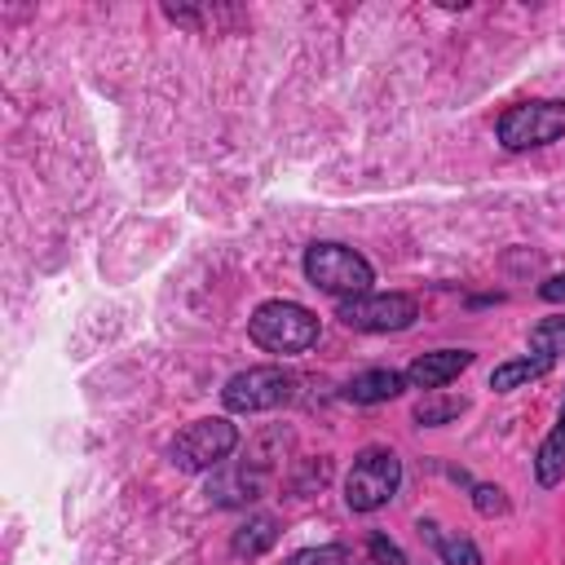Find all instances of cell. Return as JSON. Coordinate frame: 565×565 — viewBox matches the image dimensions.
<instances>
[{
  "instance_id": "6da1fadb",
  "label": "cell",
  "mask_w": 565,
  "mask_h": 565,
  "mask_svg": "<svg viewBox=\"0 0 565 565\" xmlns=\"http://www.w3.org/2000/svg\"><path fill=\"white\" fill-rule=\"evenodd\" d=\"M247 335H252L256 349L287 358V353L313 349L318 335H322V322L300 300H260L252 309V318H247Z\"/></svg>"
},
{
  "instance_id": "7a4b0ae2",
  "label": "cell",
  "mask_w": 565,
  "mask_h": 565,
  "mask_svg": "<svg viewBox=\"0 0 565 565\" xmlns=\"http://www.w3.org/2000/svg\"><path fill=\"white\" fill-rule=\"evenodd\" d=\"M305 278L318 291H327L335 300H349V296L371 291L375 265L349 243H313V247H305Z\"/></svg>"
},
{
  "instance_id": "3957f363",
  "label": "cell",
  "mask_w": 565,
  "mask_h": 565,
  "mask_svg": "<svg viewBox=\"0 0 565 565\" xmlns=\"http://www.w3.org/2000/svg\"><path fill=\"white\" fill-rule=\"evenodd\" d=\"M234 450H238V424H230V415H203L185 424L163 455L181 472H216Z\"/></svg>"
},
{
  "instance_id": "277c9868",
  "label": "cell",
  "mask_w": 565,
  "mask_h": 565,
  "mask_svg": "<svg viewBox=\"0 0 565 565\" xmlns=\"http://www.w3.org/2000/svg\"><path fill=\"white\" fill-rule=\"evenodd\" d=\"M402 490V459L388 446H366L353 455V468L344 477V503L349 512H380Z\"/></svg>"
},
{
  "instance_id": "5b68a950",
  "label": "cell",
  "mask_w": 565,
  "mask_h": 565,
  "mask_svg": "<svg viewBox=\"0 0 565 565\" xmlns=\"http://www.w3.org/2000/svg\"><path fill=\"white\" fill-rule=\"evenodd\" d=\"M296 375L278 362H260V366H247V371H234L221 388V402L230 415H265V411H278L296 397Z\"/></svg>"
},
{
  "instance_id": "8992f818",
  "label": "cell",
  "mask_w": 565,
  "mask_h": 565,
  "mask_svg": "<svg viewBox=\"0 0 565 565\" xmlns=\"http://www.w3.org/2000/svg\"><path fill=\"white\" fill-rule=\"evenodd\" d=\"M494 137L503 150H534L552 146L565 137V102L561 97H539V102H516L499 115Z\"/></svg>"
},
{
  "instance_id": "52a82bcc",
  "label": "cell",
  "mask_w": 565,
  "mask_h": 565,
  "mask_svg": "<svg viewBox=\"0 0 565 565\" xmlns=\"http://www.w3.org/2000/svg\"><path fill=\"white\" fill-rule=\"evenodd\" d=\"M335 318L349 331H371V335H393L415 327L419 318V300L406 291H366V296H349L335 300Z\"/></svg>"
},
{
  "instance_id": "ba28073f",
  "label": "cell",
  "mask_w": 565,
  "mask_h": 565,
  "mask_svg": "<svg viewBox=\"0 0 565 565\" xmlns=\"http://www.w3.org/2000/svg\"><path fill=\"white\" fill-rule=\"evenodd\" d=\"M472 349H433V353H419L402 375H406V388H419V393H437L446 388L450 380H459L468 366H472Z\"/></svg>"
},
{
  "instance_id": "9c48e42d",
  "label": "cell",
  "mask_w": 565,
  "mask_h": 565,
  "mask_svg": "<svg viewBox=\"0 0 565 565\" xmlns=\"http://www.w3.org/2000/svg\"><path fill=\"white\" fill-rule=\"evenodd\" d=\"M265 494V472L256 463H221L207 477V503L216 508H247Z\"/></svg>"
},
{
  "instance_id": "30bf717a",
  "label": "cell",
  "mask_w": 565,
  "mask_h": 565,
  "mask_svg": "<svg viewBox=\"0 0 565 565\" xmlns=\"http://www.w3.org/2000/svg\"><path fill=\"white\" fill-rule=\"evenodd\" d=\"M402 388H406V375H402V371L371 366V371H358V375L344 384V402H353V406H380V402L402 397Z\"/></svg>"
},
{
  "instance_id": "8fae6325",
  "label": "cell",
  "mask_w": 565,
  "mask_h": 565,
  "mask_svg": "<svg viewBox=\"0 0 565 565\" xmlns=\"http://www.w3.org/2000/svg\"><path fill=\"white\" fill-rule=\"evenodd\" d=\"M534 481H539L543 490H552V486L565 481V397H561V411H556L552 433H547V437L539 441V450H534Z\"/></svg>"
},
{
  "instance_id": "7c38bea8",
  "label": "cell",
  "mask_w": 565,
  "mask_h": 565,
  "mask_svg": "<svg viewBox=\"0 0 565 565\" xmlns=\"http://www.w3.org/2000/svg\"><path fill=\"white\" fill-rule=\"evenodd\" d=\"M556 366V358H547V353H521V358H508V362H499L494 371H490V388L494 393H512V388H525V384H534V380H543L547 371Z\"/></svg>"
},
{
  "instance_id": "4fadbf2b",
  "label": "cell",
  "mask_w": 565,
  "mask_h": 565,
  "mask_svg": "<svg viewBox=\"0 0 565 565\" xmlns=\"http://www.w3.org/2000/svg\"><path fill=\"white\" fill-rule=\"evenodd\" d=\"M274 543H278V516H269V512H256V516H247V521L234 530V539H230V552H234L238 561H256V556H265Z\"/></svg>"
},
{
  "instance_id": "5bb4252c",
  "label": "cell",
  "mask_w": 565,
  "mask_h": 565,
  "mask_svg": "<svg viewBox=\"0 0 565 565\" xmlns=\"http://www.w3.org/2000/svg\"><path fill=\"white\" fill-rule=\"evenodd\" d=\"M419 539L433 543V552L441 556V565H481V547L468 534H446L437 521H419Z\"/></svg>"
},
{
  "instance_id": "9a60e30c",
  "label": "cell",
  "mask_w": 565,
  "mask_h": 565,
  "mask_svg": "<svg viewBox=\"0 0 565 565\" xmlns=\"http://www.w3.org/2000/svg\"><path fill=\"white\" fill-rule=\"evenodd\" d=\"M468 411V397H459V393H446V388H437V393H424L419 402H415V424L419 428H441V424H450V419H459Z\"/></svg>"
},
{
  "instance_id": "2e32d148",
  "label": "cell",
  "mask_w": 565,
  "mask_h": 565,
  "mask_svg": "<svg viewBox=\"0 0 565 565\" xmlns=\"http://www.w3.org/2000/svg\"><path fill=\"white\" fill-rule=\"evenodd\" d=\"M530 349L547 353V358H561L565 353V313H552V318L534 322L530 327Z\"/></svg>"
},
{
  "instance_id": "e0dca14e",
  "label": "cell",
  "mask_w": 565,
  "mask_h": 565,
  "mask_svg": "<svg viewBox=\"0 0 565 565\" xmlns=\"http://www.w3.org/2000/svg\"><path fill=\"white\" fill-rule=\"evenodd\" d=\"M287 565H353V552H349L344 543H318V547L291 552Z\"/></svg>"
},
{
  "instance_id": "ac0fdd59",
  "label": "cell",
  "mask_w": 565,
  "mask_h": 565,
  "mask_svg": "<svg viewBox=\"0 0 565 565\" xmlns=\"http://www.w3.org/2000/svg\"><path fill=\"white\" fill-rule=\"evenodd\" d=\"M468 494H472V508H477L481 516H503V512H508V494H503L499 486H490V481H472Z\"/></svg>"
},
{
  "instance_id": "d6986e66",
  "label": "cell",
  "mask_w": 565,
  "mask_h": 565,
  "mask_svg": "<svg viewBox=\"0 0 565 565\" xmlns=\"http://www.w3.org/2000/svg\"><path fill=\"white\" fill-rule=\"evenodd\" d=\"M366 552H371V561L375 565H406V556H402V547L384 534V530H371V539H366Z\"/></svg>"
},
{
  "instance_id": "ffe728a7",
  "label": "cell",
  "mask_w": 565,
  "mask_h": 565,
  "mask_svg": "<svg viewBox=\"0 0 565 565\" xmlns=\"http://www.w3.org/2000/svg\"><path fill=\"white\" fill-rule=\"evenodd\" d=\"M539 296H543L547 305H565V274L543 278V282H539Z\"/></svg>"
}]
</instances>
